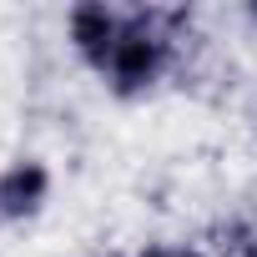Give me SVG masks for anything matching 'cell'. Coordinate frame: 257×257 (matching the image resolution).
<instances>
[{"mask_svg": "<svg viewBox=\"0 0 257 257\" xmlns=\"http://www.w3.org/2000/svg\"><path fill=\"white\" fill-rule=\"evenodd\" d=\"M121 21H126V6H111V0H76V6L61 16V36H66V51L76 56L81 71H101L116 36H121Z\"/></svg>", "mask_w": 257, "mask_h": 257, "instance_id": "cell-3", "label": "cell"}, {"mask_svg": "<svg viewBox=\"0 0 257 257\" xmlns=\"http://www.w3.org/2000/svg\"><path fill=\"white\" fill-rule=\"evenodd\" d=\"M252 142H257V111H252Z\"/></svg>", "mask_w": 257, "mask_h": 257, "instance_id": "cell-6", "label": "cell"}, {"mask_svg": "<svg viewBox=\"0 0 257 257\" xmlns=\"http://www.w3.org/2000/svg\"><path fill=\"white\" fill-rule=\"evenodd\" d=\"M101 257H142V247H126V252H101Z\"/></svg>", "mask_w": 257, "mask_h": 257, "instance_id": "cell-5", "label": "cell"}, {"mask_svg": "<svg viewBox=\"0 0 257 257\" xmlns=\"http://www.w3.org/2000/svg\"><path fill=\"white\" fill-rule=\"evenodd\" d=\"M187 36H192V11L182 6H126L121 36L106 56V66L96 71L101 91L121 106L152 101L182 66L187 56Z\"/></svg>", "mask_w": 257, "mask_h": 257, "instance_id": "cell-1", "label": "cell"}, {"mask_svg": "<svg viewBox=\"0 0 257 257\" xmlns=\"http://www.w3.org/2000/svg\"><path fill=\"white\" fill-rule=\"evenodd\" d=\"M242 21H247V26L257 31V0H247V6H242Z\"/></svg>", "mask_w": 257, "mask_h": 257, "instance_id": "cell-4", "label": "cell"}, {"mask_svg": "<svg viewBox=\"0 0 257 257\" xmlns=\"http://www.w3.org/2000/svg\"><path fill=\"white\" fill-rule=\"evenodd\" d=\"M0 232H6V227H0Z\"/></svg>", "mask_w": 257, "mask_h": 257, "instance_id": "cell-7", "label": "cell"}, {"mask_svg": "<svg viewBox=\"0 0 257 257\" xmlns=\"http://www.w3.org/2000/svg\"><path fill=\"white\" fill-rule=\"evenodd\" d=\"M56 172L46 157H11L0 167V227H31L51 212Z\"/></svg>", "mask_w": 257, "mask_h": 257, "instance_id": "cell-2", "label": "cell"}]
</instances>
